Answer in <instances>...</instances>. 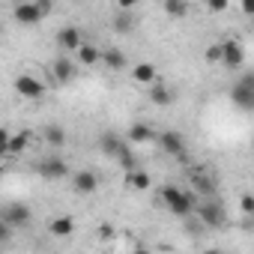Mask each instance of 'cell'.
<instances>
[{
  "label": "cell",
  "mask_w": 254,
  "mask_h": 254,
  "mask_svg": "<svg viewBox=\"0 0 254 254\" xmlns=\"http://www.w3.org/2000/svg\"><path fill=\"white\" fill-rule=\"evenodd\" d=\"M162 200H165V206L174 212V215H191L194 212V206H197V200H194V194L191 191H183V189H177V186H165L162 189Z\"/></svg>",
  "instance_id": "cell-1"
},
{
  "label": "cell",
  "mask_w": 254,
  "mask_h": 254,
  "mask_svg": "<svg viewBox=\"0 0 254 254\" xmlns=\"http://www.w3.org/2000/svg\"><path fill=\"white\" fill-rule=\"evenodd\" d=\"M12 87H15V93H18L21 99H42V96H45L42 81H39V78H33V75H15Z\"/></svg>",
  "instance_id": "cell-2"
},
{
  "label": "cell",
  "mask_w": 254,
  "mask_h": 254,
  "mask_svg": "<svg viewBox=\"0 0 254 254\" xmlns=\"http://www.w3.org/2000/svg\"><path fill=\"white\" fill-rule=\"evenodd\" d=\"M230 99H233V105H239L242 111L254 108V78H251V75H245V78L230 90Z\"/></svg>",
  "instance_id": "cell-3"
},
{
  "label": "cell",
  "mask_w": 254,
  "mask_h": 254,
  "mask_svg": "<svg viewBox=\"0 0 254 254\" xmlns=\"http://www.w3.org/2000/svg\"><path fill=\"white\" fill-rule=\"evenodd\" d=\"M194 212L200 215V221H203L206 227H218V224H224V206H221L218 200H203V203L194 206Z\"/></svg>",
  "instance_id": "cell-4"
},
{
  "label": "cell",
  "mask_w": 254,
  "mask_h": 254,
  "mask_svg": "<svg viewBox=\"0 0 254 254\" xmlns=\"http://www.w3.org/2000/svg\"><path fill=\"white\" fill-rule=\"evenodd\" d=\"M218 45H221V66L239 69V66L245 63V51H242V45H239L236 39H224V42H218Z\"/></svg>",
  "instance_id": "cell-5"
},
{
  "label": "cell",
  "mask_w": 254,
  "mask_h": 254,
  "mask_svg": "<svg viewBox=\"0 0 254 254\" xmlns=\"http://www.w3.org/2000/svg\"><path fill=\"white\" fill-rule=\"evenodd\" d=\"M39 177L42 180H66L69 177V165L63 162V159H57V156H51V159H42L39 162Z\"/></svg>",
  "instance_id": "cell-6"
},
{
  "label": "cell",
  "mask_w": 254,
  "mask_h": 254,
  "mask_svg": "<svg viewBox=\"0 0 254 254\" xmlns=\"http://www.w3.org/2000/svg\"><path fill=\"white\" fill-rule=\"evenodd\" d=\"M159 147L168 153V156H177V159H186V141H183V135L180 132H162L159 135Z\"/></svg>",
  "instance_id": "cell-7"
},
{
  "label": "cell",
  "mask_w": 254,
  "mask_h": 254,
  "mask_svg": "<svg viewBox=\"0 0 254 254\" xmlns=\"http://www.w3.org/2000/svg\"><path fill=\"white\" fill-rule=\"evenodd\" d=\"M15 21L18 24H24V27H33V24H39L42 21V15H39V9H36V3L33 0H24V3H15Z\"/></svg>",
  "instance_id": "cell-8"
},
{
  "label": "cell",
  "mask_w": 254,
  "mask_h": 254,
  "mask_svg": "<svg viewBox=\"0 0 254 254\" xmlns=\"http://www.w3.org/2000/svg\"><path fill=\"white\" fill-rule=\"evenodd\" d=\"M72 189H75V194H93L99 189V177L93 171H78V174H72Z\"/></svg>",
  "instance_id": "cell-9"
},
{
  "label": "cell",
  "mask_w": 254,
  "mask_h": 254,
  "mask_svg": "<svg viewBox=\"0 0 254 254\" xmlns=\"http://www.w3.org/2000/svg\"><path fill=\"white\" fill-rule=\"evenodd\" d=\"M81 42H84V33H81V27L69 24V27L57 30V45H60L63 51H75V48H78Z\"/></svg>",
  "instance_id": "cell-10"
},
{
  "label": "cell",
  "mask_w": 254,
  "mask_h": 254,
  "mask_svg": "<svg viewBox=\"0 0 254 254\" xmlns=\"http://www.w3.org/2000/svg\"><path fill=\"white\" fill-rule=\"evenodd\" d=\"M30 218H33V215H30V209H27L24 203H15V206H9V209L3 212V221H6L12 230L27 227V224H30Z\"/></svg>",
  "instance_id": "cell-11"
},
{
  "label": "cell",
  "mask_w": 254,
  "mask_h": 254,
  "mask_svg": "<svg viewBox=\"0 0 254 254\" xmlns=\"http://www.w3.org/2000/svg\"><path fill=\"white\" fill-rule=\"evenodd\" d=\"M48 233L57 236V239L72 236V233H75V218H72V215H57V218H51V221H48Z\"/></svg>",
  "instance_id": "cell-12"
},
{
  "label": "cell",
  "mask_w": 254,
  "mask_h": 254,
  "mask_svg": "<svg viewBox=\"0 0 254 254\" xmlns=\"http://www.w3.org/2000/svg\"><path fill=\"white\" fill-rule=\"evenodd\" d=\"M153 186L150 174L141 171V168H132V171H126V189H132V191H147Z\"/></svg>",
  "instance_id": "cell-13"
},
{
  "label": "cell",
  "mask_w": 254,
  "mask_h": 254,
  "mask_svg": "<svg viewBox=\"0 0 254 254\" xmlns=\"http://www.w3.org/2000/svg\"><path fill=\"white\" fill-rule=\"evenodd\" d=\"M51 72H54V81L66 87V84L75 78V63H72V60H66V57H60V60H54V63H51Z\"/></svg>",
  "instance_id": "cell-14"
},
{
  "label": "cell",
  "mask_w": 254,
  "mask_h": 254,
  "mask_svg": "<svg viewBox=\"0 0 254 254\" xmlns=\"http://www.w3.org/2000/svg\"><path fill=\"white\" fill-rule=\"evenodd\" d=\"M132 81H135V84L150 87L153 81H159V72H156V66H153V63H135V69H132Z\"/></svg>",
  "instance_id": "cell-15"
},
{
  "label": "cell",
  "mask_w": 254,
  "mask_h": 254,
  "mask_svg": "<svg viewBox=\"0 0 254 254\" xmlns=\"http://www.w3.org/2000/svg\"><path fill=\"white\" fill-rule=\"evenodd\" d=\"M150 102H153V105H159V108H165V105H171V102H174V90H171V87H165L162 81H153V84H150Z\"/></svg>",
  "instance_id": "cell-16"
},
{
  "label": "cell",
  "mask_w": 254,
  "mask_h": 254,
  "mask_svg": "<svg viewBox=\"0 0 254 254\" xmlns=\"http://www.w3.org/2000/svg\"><path fill=\"white\" fill-rule=\"evenodd\" d=\"M153 138H156L153 126H147V123H132L129 126V141L132 144H150Z\"/></svg>",
  "instance_id": "cell-17"
},
{
  "label": "cell",
  "mask_w": 254,
  "mask_h": 254,
  "mask_svg": "<svg viewBox=\"0 0 254 254\" xmlns=\"http://www.w3.org/2000/svg\"><path fill=\"white\" fill-rule=\"evenodd\" d=\"M75 54H78V63H84V66H96V63H102V51H99L96 45L81 42V45L75 48Z\"/></svg>",
  "instance_id": "cell-18"
},
{
  "label": "cell",
  "mask_w": 254,
  "mask_h": 254,
  "mask_svg": "<svg viewBox=\"0 0 254 254\" xmlns=\"http://www.w3.org/2000/svg\"><path fill=\"white\" fill-rule=\"evenodd\" d=\"M27 144H30V132H27V129H24V132H15V135H9L6 153H12V156H21V153L27 150Z\"/></svg>",
  "instance_id": "cell-19"
},
{
  "label": "cell",
  "mask_w": 254,
  "mask_h": 254,
  "mask_svg": "<svg viewBox=\"0 0 254 254\" xmlns=\"http://www.w3.org/2000/svg\"><path fill=\"white\" fill-rule=\"evenodd\" d=\"M102 60H105V66H111V69H126V63H129L120 48H108V51L102 54Z\"/></svg>",
  "instance_id": "cell-20"
},
{
  "label": "cell",
  "mask_w": 254,
  "mask_h": 254,
  "mask_svg": "<svg viewBox=\"0 0 254 254\" xmlns=\"http://www.w3.org/2000/svg\"><path fill=\"white\" fill-rule=\"evenodd\" d=\"M191 189H194V191H200V194H206V197H212V194H215L212 180H209V177H203V174H194V177H191Z\"/></svg>",
  "instance_id": "cell-21"
},
{
  "label": "cell",
  "mask_w": 254,
  "mask_h": 254,
  "mask_svg": "<svg viewBox=\"0 0 254 254\" xmlns=\"http://www.w3.org/2000/svg\"><path fill=\"white\" fill-rule=\"evenodd\" d=\"M132 27H135V15L126 12V9H120V15L114 18V30H117V33H129Z\"/></svg>",
  "instance_id": "cell-22"
},
{
  "label": "cell",
  "mask_w": 254,
  "mask_h": 254,
  "mask_svg": "<svg viewBox=\"0 0 254 254\" xmlns=\"http://www.w3.org/2000/svg\"><path fill=\"white\" fill-rule=\"evenodd\" d=\"M165 12L171 18H186L189 15V3L186 0H165Z\"/></svg>",
  "instance_id": "cell-23"
},
{
  "label": "cell",
  "mask_w": 254,
  "mask_h": 254,
  "mask_svg": "<svg viewBox=\"0 0 254 254\" xmlns=\"http://www.w3.org/2000/svg\"><path fill=\"white\" fill-rule=\"evenodd\" d=\"M123 147H126V144H123L117 135H105V138H102V153H108V156H114V159L120 156Z\"/></svg>",
  "instance_id": "cell-24"
},
{
  "label": "cell",
  "mask_w": 254,
  "mask_h": 254,
  "mask_svg": "<svg viewBox=\"0 0 254 254\" xmlns=\"http://www.w3.org/2000/svg\"><path fill=\"white\" fill-rule=\"evenodd\" d=\"M45 141L51 147H66V132L60 129V126H48V129H45Z\"/></svg>",
  "instance_id": "cell-25"
},
{
  "label": "cell",
  "mask_w": 254,
  "mask_h": 254,
  "mask_svg": "<svg viewBox=\"0 0 254 254\" xmlns=\"http://www.w3.org/2000/svg\"><path fill=\"white\" fill-rule=\"evenodd\" d=\"M117 162H120V165H123L126 171H132V168H138V162L132 159V150H129V147H123V150H120V156H117Z\"/></svg>",
  "instance_id": "cell-26"
},
{
  "label": "cell",
  "mask_w": 254,
  "mask_h": 254,
  "mask_svg": "<svg viewBox=\"0 0 254 254\" xmlns=\"http://www.w3.org/2000/svg\"><path fill=\"white\" fill-rule=\"evenodd\" d=\"M230 6V0H206V9L212 12V15H218V12H224Z\"/></svg>",
  "instance_id": "cell-27"
},
{
  "label": "cell",
  "mask_w": 254,
  "mask_h": 254,
  "mask_svg": "<svg viewBox=\"0 0 254 254\" xmlns=\"http://www.w3.org/2000/svg\"><path fill=\"white\" fill-rule=\"evenodd\" d=\"M203 57H206V63H221V45H209Z\"/></svg>",
  "instance_id": "cell-28"
},
{
  "label": "cell",
  "mask_w": 254,
  "mask_h": 254,
  "mask_svg": "<svg viewBox=\"0 0 254 254\" xmlns=\"http://www.w3.org/2000/svg\"><path fill=\"white\" fill-rule=\"evenodd\" d=\"M239 209H242L245 215H251V212H254V197H251V194H242V200H239Z\"/></svg>",
  "instance_id": "cell-29"
},
{
  "label": "cell",
  "mask_w": 254,
  "mask_h": 254,
  "mask_svg": "<svg viewBox=\"0 0 254 254\" xmlns=\"http://www.w3.org/2000/svg\"><path fill=\"white\" fill-rule=\"evenodd\" d=\"M33 3H36V9H39V15H42V18H48V15H51V0H33Z\"/></svg>",
  "instance_id": "cell-30"
},
{
  "label": "cell",
  "mask_w": 254,
  "mask_h": 254,
  "mask_svg": "<svg viewBox=\"0 0 254 254\" xmlns=\"http://www.w3.org/2000/svg\"><path fill=\"white\" fill-rule=\"evenodd\" d=\"M9 236H12V227H9V224H6L3 218H0V245H3V242H6Z\"/></svg>",
  "instance_id": "cell-31"
},
{
  "label": "cell",
  "mask_w": 254,
  "mask_h": 254,
  "mask_svg": "<svg viewBox=\"0 0 254 254\" xmlns=\"http://www.w3.org/2000/svg\"><path fill=\"white\" fill-rule=\"evenodd\" d=\"M6 144H9V132L0 126V156H6Z\"/></svg>",
  "instance_id": "cell-32"
},
{
  "label": "cell",
  "mask_w": 254,
  "mask_h": 254,
  "mask_svg": "<svg viewBox=\"0 0 254 254\" xmlns=\"http://www.w3.org/2000/svg\"><path fill=\"white\" fill-rule=\"evenodd\" d=\"M99 236L102 239H114V224H99Z\"/></svg>",
  "instance_id": "cell-33"
},
{
  "label": "cell",
  "mask_w": 254,
  "mask_h": 254,
  "mask_svg": "<svg viewBox=\"0 0 254 254\" xmlns=\"http://www.w3.org/2000/svg\"><path fill=\"white\" fill-rule=\"evenodd\" d=\"M117 6H120V9H126V12H132V9L138 6V0H117Z\"/></svg>",
  "instance_id": "cell-34"
},
{
  "label": "cell",
  "mask_w": 254,
  "mask_h": 254,
  "mask_svg": "<svg viewBox=\"0 0 254 254\" xmlns=\"http://www.w3.org/2000/svg\"><path fill=\"white\" fill-rule=\"evenodd\" d=\"M239 6H242L245 15H251V12H254V0H239Z\"/></svg>",
  "instance_id": "cell-35"
},
{
  "label": "cell",
  "mask_w": 254,
  "mask_h": 254,
  "mask_svg": "<svg viewBox=\"0 0 254 254\" xmlns=\"http://www.w3.org/2000/svg\"><path fill=\"white\" fill-rule=\"evenodd\" d=\"M0 162H3V156H0Z\"/></svg>",
  "instance_id": "cell-36"
}]
</instances>
